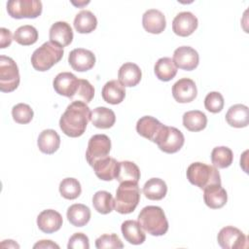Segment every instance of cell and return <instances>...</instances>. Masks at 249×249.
<instances>
[{
	"label": "cell",
	"instance_id": "cell-1",
	"mask_svg": "<svg viewBox=\"0 0 249 249\" xmlns=\"http://www.w3.org/2000/svg\"><path fill=\"white\" fill-rule=\"evenodd\" d=\"M91 111L83 101H72L59 120V127L69 137H79L86 131Z\"/></svg>",
	"mask_w": 249,
	"mask_h": 249
},
{
	"label": "cell",
	"instance_id": "cell-2",
	"mask_svg": "<svg viewBox=\"0 0 249 249\" xmlns=\"http://www.w3.org/2000/svg\"><path fill=\"white\" fill-rule=\"evenodd\" d=\"M138 222L145 231L154 236L163 235L168 231L167 219L160 206L144 207L138 215Z\"/></svg>",
	"mask_w": 249,
	"mask_h": 249
},
{
	"label": "cell",
	"instance_id": "cell-3",
	"mask_svg": "<svg viewBox=\"0 0 249 249\" xmlns=\"http://www.w3.org/2000/svg\"><path fill=\"white\" fill-rule=\"evenodd\" d=\"M187 178L191 184L201 190L212 185H221V176L218 169L213 165L199 161L189 165L187 168Z\"/></svg>",
	"mask_w": 249,
	"mask_h": 249
},
{
	"label": "cell",
	"instance_id": "cell-4",
	"mask_svg": "<svg viewBox=\"0 0 249 249\" xmlns=\"http://www.w3.org/2000/svg\"><path fill=\"white\" fill-rule=\"evenodd\" d=\"M63 48L48 41L36 49L31 55V64L37 71H47L56 64L63 56Z\"/></svg>",
	"mask_w": 249,
	"mask_h": 249
},
{
	"label": "cell",
	"instance_id": "cell-5",
	"mask_svg": "<svg viewBox=\"0 0 249 249\" xmlns=\"http://www.w3.org/2000/svg\"><path fill=\"white\" fill-rule=\"evenodd\" d=\"M140 201V189L138 183L122 182L116 191L115 209L120 214L133 212Z\"/></svg>",
	"mask_w": 249,
	"mask_h": 249
},
{
	"label": "cell",
	"instance_id": "cell-6",
	"mask_svg": "<svg viewBox=\"0 0 249 249\" xmlns=\"http://www.w3.org/2000/svg\"><path fill=\"white\" fill-rule=\"evenodd\" d=\"M19 71L15 60L9 56H0V90L11 92L19 85Z\"/></svg>",
	"mask_w": 249,
	"mask_h": 249
},
{
	"label": "cell",
	"instance_id": "cell-7",
	"mask_svg": "<svg viewBox=\"0 0 249 249\" xmlns=\"http://www.w3.org/2000/svg\"><path fill=\"white\" fill-rule=\"evenodd\" d=\"M42 2L39 0H10L7 12L14 18H36L42 14Z\"/></svg>",
	"mask_w": 249,
	"mask_h": 249
},
{
	"label": "cell",
	"instance_id": "cell-8",
	"mask_svg": "<svg viewBox=\"0 0 249 249\" xmlns=\"http://www.w3.org/2000/svg\"><path fill=\"white\" fill-rule=\"evenodd\" d=\"M167 125L162 124L152 116L141 117L136 123V131L144 138L158 144L166 131Z\"/></svg>",
	"mask_w": 249,
	"mask_h": 249
},
{
	"label": "cell",
	"instance_id": "cell-9",
	"mask_svg": "<svg viewBox=\"0 0 249 249\" xmlns=\"http://www.w3.org/2000/svg\"><path fill=\"white\" fill-rule=\"evenodd\" d=\"M111 150V140L106 134H95L91 136L88 143L86 159L92 166L95 161L108 157Z\"/></svg>",
	"mask_w": 249,
	"mask_h": 249
},
{
	"label": "cell",
	"instance_id": "cell-10",
	"mask_svg": "<svg viewBox=\"0 0 249 249\" xmlns=\"http://www.w3.org/2000/svg\"><path fill=\"white\" fill-rule=\"evenodd\" d=\"M217 240L224 249H240L248 246L246 235L239 229L231 226L221 229Z\"/></svg>",
	"mask_w": 249,
	"mask_h": 249
},
{
	"label": "cell",
	"instance_id": "cell-11",
	"mask_svg": "<svg viewBox=\"0 0 249 249\" xmlns=\"http://www.w3.org/2000/svg\"><path fill=\"white\" fill-rule=\"evenodd\" d=\"M80 79L70 72H61L55 76L53 86L56 93L70 99L74 97L79 88Z\"/></svg>",
	"mask_w": 249,
	"mask_h": 249
},
{
	"label": "cell",
	"instance_id": "cell-12",
	"mask_svg": "<svg viewBox=\"0 0 249 249\" xmlns=\"http://www.w3.org/2000/svg\"><path fill=\"white\" fill-rule=\"evenodd\" d=\"M172 60L177 68L191 71L197 67L199 56L197 52L192 47L182 46L174 51Z\"/></svg>",
	"mask_w": 249,
	"mask_h": 249
},
{
	"label": "cell",
	"instance_id": "cell-13",
	"mask_svg": "<svg viewBox=\"0 0 249 249\" xmlns=\"http://www.w3.org/2000/svg\"><path fill=\"white\" fill-rule=\"evenodd\" d=\"M68 62L74 70L78 72H85L90 70L94 66L95 55L89 50L77 48L69 53Z\"/></svg>",
	"mask_w": 249,
	"mask_h": 249
},
{
	"label": "cell",
	"instance_id": "cell-14",
	"mask_svg": "<svg viewBox=\"0 0 249 249\" xmlns=\"http://www.w3.org/2000/svg\"><path fill=\"white\" fill-rule=\"evenodd\" d=\"M197 25V18L193 13L181 12L173 18L172 30L178 36L187 37L194 33Z\"/></svg>",
	"mask_w": 249,
	"mask_h": 249
},
{
	"label": "cell",
	"instance_id": "cell-15",
	"mask_svg": "<svg viewBox=\"0 0 249 249\" xmlns=\"http://www.w3.org/2000/svg\"><path fill=\"white\" fill-rule=\"evenodd\" d=\"M172 95L179 103H189L197 95L196 83L190 78H182L172 86Z\"/></svg>",
	"mask_w": 249,
	"mask_h": 249
},
{
	"label": "cell",
	"instance_id": "cell-16",
	"mask_svg": "<svg viewBox=\"0 0 249 249\" xmlns=\"http://www.w3.org/2000/svg\"><path fill=\"white\" fill-rule=\"evenodd\" d=\"M185 137L178 128L174 126H167L164 135L157 145L162 152L173 154L183 147Z\"/></svg>",
	"mask_w": 249,
	"mask_h": 249
},
{
	"label": "cell",
	"instance_id": "cell-17",
	"mask_svg": "<svg viewBox=\"0 0 249 249\" xmlns=\"http://www.w3.org/2000/svg\"><path fill=\"white\" fill-rule=\"evenodd\" d=\"M62 216L53 209L43 210L37 217V226L45 233L57 231L62 226Z\"/></svg>",
	"mask_w": 249,
	"mask_h": 249
},
{
	"label": "cell",
	"instance_id": "cell-18",
	"mask_svg": "<svg viewBox=\"0 0 249 249\" xmlns=\"http://www.w3.org/2000/svg\"><path fill=\"white\" fill-rule=\"evenodd\" d=\"M142 25L147 32L152 34H160L165 29V17L160 10H147L142 17Z\"/></svg>",
	"mask_w": 249,
	"mask_h": 249
},
{
	"label": "cell",
	"instance_id": "cell-19",
	"mask_svg": "<svg viewBox=\"0 0 249 249\" xmlns=\"http://www.w3.org/2000/svg\"><path fill=\"white\" fill-rule=\"evenodd\" d=\"M49 37L51 42L63 48L72 43L73 31L69 23L65 21H56L52 24Z\"/></svg>",
	"mask_w": 249,
	"mask_h": 249
},
{
	"label": "cell",
	"instance_id": "cell-20",
	"mask_svg": "<svg viewBox=\"0 0 249 249\" xmlns=\"http://www.w3.org/2000/svg\"><path fill=\"white\" fill-rule=\"evenodd\" d=\"M119 82L124 87H135L142 78V72L139 66L133 62L124 63L118 72Z\"/></svg>",
	"mask_w": 249,
	"mask_h": 249
},
{
	"label": "cell",
	"instance_id": "cell-21",
	"mask_svg": "<svg viewBox=\"0 0 249 249\" xmlns=\"http://www.w3.org/2000/svg\"><path fill=\"white\" fill-rule=\"evenodd\" d=\"M203 191V199L208 207L218 209L222 208L227 203L228 195L221 185H212L205 188Z\"/></svg>",
	"mask_w": 249,
	"mask_h": 249
},
{
	"label": "cell",
	"instance_id": "cell-22",
	"mask_svg": "<svg viewBox=\"0 0 249 249\" xmlns=\"http://www.w3.org/2000/svg\"><path fill=\"white\" fill-rule=\"evenodd\" d=\"M119 161H117L114 158L106 157L104 159H101L92 165L95 175L103 180V181H111L113 179H116L117 170H118Z\"/></svg>",
	"mask_w": 249,
	"mask_h": 249
},
{
	"label": "cell",
	"instance_id": "cell-23",
	"mask_svg": "<svg viewBox=\"0 0 249 249\" xmlns=\"http://www.w3.org/2000/svg\"><path fill=\"white\" fill-rule=\"evenodd\" d=\"M227 123L233 127H245L249 124V109L243 104L231 106L226 114Z\"/></svg>",
	"mask_w": 249,
	"mask_h": 249
},
{
	"label": "cell",
	"instance_id": "cell-24",
	"mask_svg": "<svg viewBox=\"0 0 249 249\" xmlns=\"http://www.w3.org/2000/svg\"><path fill=\"white\" fill-rule=\"evenodd\" d=\"M121 231L124 239L130 244L139 245V244H142L146 239L145 232L138 221H134V220L124 221L122 224Z\"/></svg>",
	"mask_w": 249,
	"mask_h": 249
},
{
	"label": "cell",
	"instance_id": "cell-25",
	"mask_svg": "<svg viewBox=\"0 0 249 249\" xmlns=\"http://www.w3.org/2000/svg\"><path fill=\"white\" fill-rule=\"evenodd\" d=\"M101 95L105 102L116 105L124 99L125 89L119 80H111L103 86Z\"/></svg>",
	"mask_w": 249,
	"mask_h": 249
},
{
	"label": "cell",
	"instance_id": "cell-26",
	"mask_svg": "<svg viewBox=\"0 0 249 249\" xmlns=\"http://www.w3.org/2000/svg\"><path fill=\"white\" fill-rule=\"evenodd\" d=\"M37 145L42 153L52 155L58 150L60 145V137L55 130L45 129L39 134Z\"/></svg>",
	"mask_w": 249,
	"mask_h": 249
},
{
	"label": "cell",
	"instance_id": "cell-27",
	"mask_svg": "<svg viewBox=\"0 0 249 249\" xmlns=\"http://www.w3.org/2000/svg\"><path fill=\"white\" fill-rule=\"evenodd\" d=\"M90 122L97 128H110L116 122V115L107 107H96L91 111Z\"/></svg>",
	"mask_w": 249,
	"mask_h": 249
},
{
	"label": "cell",
	"instance_id": "cell-28",
	"mask_svg": "<svg viewBox=\"0 0 249 249\" xmlns=\"http://www.w3.org/2000/svg\"><path fill=\"white\" fill-rule=\"evenodd\" d=\"M66 216L71 225L75 227H84L89 222L90 210L85 204L75 203L67 209Z\"/></svg>",
	"mask_w": 249,
	"mask_h": 249
},
{
	"label": "cell",
	"instance_id": "cell-29",
	"mask_svg": "<svg viewBox=\"0 0 249 249\" xmlns=\"http://www.w3.org/2000/svg\"><path fill=\"white\" fill-rule=\"evenodd\" d=\"M140 179L139 167L132 161L123 160L119 162L116 180L122 182H133L138 183Z\"/></svg>",
	"mask_w": 249,
	"mask_h": 249
},
{
	"label": "cell",
	"instance_id": "cell-30",
	"mask_svg": "<svg viewBox=\"0 0 249 249\" xmlns=\"http://www.w3.org/2000/svg\"><path fill=\"white\" fill-rule=\"evenodd\" d=\"M166 193V183L160 178H151L143 186V194L151 200H160L165 196Z\"/></svg>",
	"mask_w": 249,
	"mask_h": 249
},
{
	"label": "cell",
	"instance_id": "cell-31",
	"mask_svg": "<svg viewBox=\"0 0 249 249\" xmlns=\"http://www.w3.org/2000/svg\"><path fill=\"white\" fill-rule=\"evenodd\" d=\"M97 26L96 17L88 10H82L74 18V27L79 33H90Z\"/></svg>",
	"mask_w": 249,
	"mask_h": 249
},
{
	"label": "cell",
	"instance_id": "cell-32",
	"mask_svg": "<svg viewBox=\"0 0 249 249\" xmlns=\"http://www.w3.org/2000/svg\"><path fill=\"white\" fill-rule=\"evenodd\" d=\"M207 117L199 110L188 111L183 115V125L190 131H200L206 127Z\"/></svg>",
	"mask_w": 249,
	"mask_h": 249
},
{
	"label": "cell",
	"instance_id": "cell-33",
	"mask_svg": "<svg viewBox=\"0 0 249 249\" xmlns=\"http://www.w3.org/2000/svg\"><path fill=\"white\" fill-rule=\"evenodd\" d=\"M154 71L159 80L168 82L177 74V67L170 57H160L156 62Z\"/></svg>",
	"mask_w": 249,
	"mask_h": 249
},
{
	"label": "cell",
	"instance_id": "cell-34",
	"mask_svg": "<svg viewBox=\"0 0 249 249\" xmlns=\"http://www.w3.org/2000/svg\"><path fill=\"white\" fill-rule=\"evenodd\" d=\"M92 205L100 214H108L115 208V199L106 191H98L92 196Z\"/></svg>",
	"mask_w": 249,
	"mask_h": 249
},
{
	"label": "cell",
	"instance_id": "cell-35",
	"mask_svg": "<svg viewBox=\"0 0 249 249\" xmlns=\"http://www.w3.org/2000/svg\"><path fill=\"white\" fill-rule=\"evenodd\" d=\"M233 160L232 151L226 146L215 147L211 152V161L215 167H229Z\"/></svg>",
	"mask_w": 249,
	"mask_h": 249
},
{
	"label": "cell",
	"instance_id": "cell-36",
	"mask_svg": "<svg viewBox=\"0 0 249 249\" xmlns=\"http://www.w3.org/2000/svg\"><path fill=\"white\" fill-rule=\"evenodd\" d=\"M14 40L22 46L33 45L38 40V31L29 24L19 26L14 33Z\"/></svg>",
	"mask_w": 249,
	"mask_h": 249
},
{
	"label": "cell",
	"instance_id": "cell-37",
	"mask_svg": "<svg viewBox=\"0 0 249 249\" xmlns=\"http://www.w3.org/2000/svg\"><path fill=\"white\" fill-rule=\"evenodd\" d=\"M59 193L66 199H75L82 193L80 182L75 178H65L59 184Z\"/></svg>",
	"mask_w": 249,
	"mask_h": 249
},
{
	"label": "cell",
	"instance_id": "cell-38",
	"mask_svg": "<svg viewBox=\"0 0 249 249\" xmlns=\"http://www.w3.org/2000/svg\"><path fill=\"white\" fill-rule=\"evenodd\" d=\"M33 110L28 104L18 103L15 105L12 109V116L16 123L18 124H28L33 119Z\"/></svg>",
	"mask_w": 249,
	"mask_h": 249
},
{
	"label": "cell",
	"instance_id": "cell-39",
	"mask_svg": "<svg viewBox=\"0 0 249 249\" xmlns=\"http://www.w3.org/2000/svg\"><path fill=\"white\" fill-rule=\"evenodd\" d=\"M93 96H94L93 86L88 80L80 79L78 90L71 100L72 101H83L85 103H89L92 100Z\"/></svg>",
	"mask_w": 249,
	"mask_h": 249
},
{
	"label": "cell",
	"instance_id": "cell-40",
	"mask_svg": "<svg viewBox=\"0 0 249 249\" xmlns=\"http://www.w3.org/2000/svg\"><path fill=\"white\" fill-rule=\"evenodd\" d=\"M205 109L211 113H219L224 108V97L219 91H210L204 98Z\"/></svg>",
	"mask_w": 249,
	"mask_h": 249
},
{
	"label": "cell",
	"instance_id": "cell-41",
	"mask_svg": "<svg viewBox=\"0 0 249 249\" xmlns=\"http://www.w3.org/2000/svg\"><path fill=\"white\" fill-rule=\"evenodd\" d=\"M95 247L97 249L104 248H123L124 244L116 233H105L100 235L95 240Z\"/></svg>",
	"mask_w": 249,
	"mask_h": 249
},
{
	"label": "cell",
	"instance_id": "cell-42",
	"mask_svg": "<svg viewBox=\"0 0 249 249\" xmlns=\"http://www.w3.org/2000/svg\"><path fill=\"white\" fill-rule=\"evenodd\" d=\"M67 248L68 249H89V237L83 232H76L69 238Z\"/></svg>",
	"mask_w": 249,
	"mask_h": 249
},
{
	"label": "cell",
	"instance_id": "cell-43",
	"mask_svg": "<svg viewBox=\"0 0 249 249\" xmlns=\"http://www.w3.org/2000/svg\"><path fill=\"white\" fill-rule=\"evenodd\" d=\"M0 36H1V40H0V48L1 49H5V48L9 47L12 43V40L14 39L12 37L11 31L4 27L0 28Z\"/></svg>",
	"mask_w": 249,
	"mask_h": 249
},
{
	"label": "cell",
	"instance_id": "cell-44",
	"mask_svg": "<svg viewBox=\"0 0 249 249\" xmlns=\"http://www.w3.org/2000/svg\"><path fill=\"white\" fill-rule=\"evenodd\" d=\"M34 249L36 248H56V249H59V246L53 242L52 240H40L39 242H37L36 244H34L33 246Z\"/></svg>",
	"mask_w": 249,
	"mask_h": 249
},
{
	"label": "cell",
	"instance_id": "cell-45",
	"mask_svg": "<svg viewBox=\"0 0 249 249\" xmlns=\"http://www.w3.org/2000/svg\"><path fill=\"white\" fill-rule=\"evenodd\" d=\"M3 242L7 243V245H3L2 247H8V248H19V245L17 244L14 240H11V239H8V240H3Z\"/></svg>",
	"mask_w": 249,
	"mask_h": 249
}]
</instances>
